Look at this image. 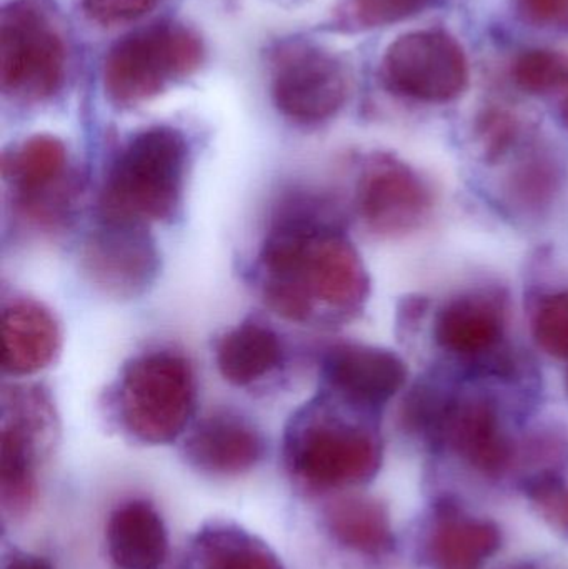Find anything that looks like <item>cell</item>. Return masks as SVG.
<instances>
[{"instance_id":"1","label":"cell","mask_w":568,"mask_h":569,"mask_svg":"<svg viewBox=\"0 0 568 569\" xmlns=\"http://www.w3.org/2000/svg\"><path fill=\"white\" fill-rule=\"evenodd\" d=\"M253 283L273 313L302 327L352 320L370 291L369 273L336 207L307 189L290 190L273 209Z\"/></svg>"},{"instance_id":"2","label":"cell","mask_w":568,"mask_h":569,"mask_svg":"<svg viewBox=\"0 0 568 569\" xmlns=\"http://www.w3.org/2000/svg\"><path fill=\"white\" fill-rule=\"evenodd\" d=\"M190 147L179 129L153 126L133 133L113 157L99 196V219L172 222L189 173Z\"/></svg>"},{"instance_id":"3","label":"cell","mask_w":568,"mask_h":569,"mask_svg":"<svg viewBox=\"0 0 568 569\" xmlns=\"http://www.w3.org/2000/svg\"><path fill=\"white\" fill-rule=\"evenodd\" d=\"M343 408V401L322 390L287 423L283 463L306 490L352 487L379 470V440L369 428L349 420Z\"/></svg>"},{"instance_id":"4","label":"cell","mask_w":568,"mask_h":569,"mask_svg":"<svg viewBox=\"0 0 568 569\" xmlns=\"http://www.w3.org/2000/svg\"><path fill=\"white\" fill-rule=\"evenodd\" d=\"M196 408V370L186 355L172 348L130 358L113 387L117 423L143 445L176 441L189 427Z\"/></svg>"},{"instance_id":"5","label":"cell","mask_w":568,"mask_h":569,"mask_svg":"<svg viewBox=\"0 0 568 569\" xmlns=\"http://www.w3.org/2000/svg\"><path fill=\"white\" fill-rule=\"evenodd\" d=\"M202 59V40L192 29L156 23L113 43L103 60V89L117 107L140 106L192 76Z\"/></svg>"},{"instance_id":"6","label":"cell","mask_w":568,"mask_h":569,"mask_svg":"<svg viewBox=\"0 0 568 569\" xmlns=\"http://www.w3.org/2000/svg\"><path fill=\"white\" fill-rule=\"evenodd\" d=\"M67 50L47 0H12L0 12V89L23 103L43 102L66 79Z\"/></svg>"},{"instance_id":"7","label":"cell","mask_w":568,"mask_h":569,"mask_svg":"<svg viewBox=\"0 0 568 569\" xmlns=\"http://www.w3.org/2000/svg\"><path fill=\"white\" fill-rule=\"evenodd\" d=\"M0 173L16 216L37 232L69 226L79 197V177L66 143L37 133L3 150Z\"/></svg>"},{"instance_id":"8","label":"cell","mask_w":568,"mask_h":569,"mask_svg":"<svg viewBox=\"0 0 568 569\" xmlns=\"http://www.w3.org/2000/svg\"><path fill=\"white\" fill-rule=\"evenodd\" d=\"M380 82L402 99L446 103L467 89L469 62L449 33L416 30L390 43L380 63Z\"/></svg>"},{"instance_id":"9","label":"cell","mask_w":568,"mask_h":569,"mask_svg":"<svg viewBox=\"0 0 568 569\" xmlns=\"http://www.w3.org/2000/svg\"><path fill=\"white\" fill-rule=\"evenodd\" d=\"M57 430L50 395L36 385H12L2 393L0 488L3 507L22 510L36 493V470Z\"/></svg>"},{"instance_id":"10","label":"cell","mask_w":568,"mask_h":569,"mask_svg":"<svg viewBox=\"0 0 568 569\" xmlns=\"http://www.w3.org/2000/svg\"><path fill=\"white\" fill-rule=\"evenodd\" d=\"M80 270L99 293L132 300L146 293L160 272V253L149 227L97 220L79 253Z\"/></svg>"},{"instance_id":"11","label":"cell","mask_w":568,"mask_h":569,"mask_svg":"<svg viewBox=\"0 0 568 569\" xmlns=\"http://www.w3.org/2000/svg\"><path fill=\"white\" fill-rule=\"evenodd\" d=\"M349 93L340 60L310 43H289L276 53L272 100L299 126H320L342 110Z\"/></svg>"},{"instance_id":"12","label":"cell","mask_w":568,"mask_h":569,"mask_svg":"<svg viewBox=\"0 0 568 569\" xmlns=\"http://www.w3.org/2000/svg\"><path fill=\"white\" fill-rule=\"evenodd\" d=\"M434 196L426 180L397 157H367L356 187V209L369 232L397 239L420 229L432 212Z\"/></svg>"},{"instance_id":"13","label":"cell","mask_w":568,"mask_h":569,"mask_svg":"<svg viewBox=\"0 0 568 569\" xmlns=\"http://www.w3.org/2000/svg\"><path fill=\"white\" fill-rule=\"evenodd\" d=\"M322 390L357 410H376L392 400L407 381L402 358L386 348L339 343L320 363Z\"/></svg>"},{"instance_id":"14","label":"cell","mask_w":568,"mask_h":569,"mask_svg":"<svg viewBox=\"0 0 568 569\" xmlns=\"http://www.w3.org/2000/svg\"><path fill=\"white\" fill-rule=\"evenodd\" d=\"M262 431L242 415L230 410L212 411L187 437V463L209 477H240L249 473L266 457Z\"/></svg>"},{"instance_id":"15","label":"cell","mask_w":568,"mask_h":569,"mask_svg":"<svg viewBox=\"0 0 568 569\" xmlns=\"http://www.w3.org/2000/svg\"><path fill=\"white\" fill-rule=\"evenodd\" d=\"M432 438L486 475L502 473L512 458L497 408L486 398H450Z\"/></svg>"},{"instance_id":"16","label":"cell","mask_w":568,"mask_h":569,"mask_svg":"<svg viewBox=\"0 0 568 569\" xmlns=\"http://www.w3.org/2000/svg\"><path fill=\"white\" fill-rule=\"evenodd\" d=\"M2 370L26 378L49 368L62 348V330L53 311L30 297H13L3 303Z\"/></svg>"},{"instance_id":"17","label":"cell","mask_w":568,"mask_h":569,"mask_svg":"<svg viewBox=\"0 0 568 569\" xmlns=\"http://www.w3.org/2000/svg\"><path fill=\"white\" fill-rule=\"evenodd\" d=\"M107 551L113 569H162L169 538L159 511L146 500H130L110 513Z\"/></svg>"},{"instance_id":"18","label":"cell","mask_w":568,"mask_h":569,"mask_svg":"<svg viewBox=\"0 0 568 569\" xmlns=\"http://www.w3.org/2000/svg\"><path fill=\"white\" fill-rule=\"evenodd\" d=\"M286 361L282 338L270 325L249 318L222 335L216 363L223 380L249 388L276 375Z\"/></svg>"},{"instance_id":"19","label":"cell","mask_w":568,"mask_h":569,"mask_svg":"<svg viewBox=\"0 0 568 569\" xmlns=\"http://www.w3.org/2000/svg\"><path fill=\"white\" fill-rule=\"evenodd\" d=\"M506 311L497 298L467 293L452 298L437 315L436 341L450 353L482 355L492 350L504 335Z\"/></svg>"},{"instance_id":"20","label":"cell","mask_w":568,"mask_h":569,"mask_svg":"<svg viewBox=\"0 0 568 569\" xmlns=\"http://www.w3.org/2000/svg\"><path fill=\"white\" fill-rule=\"evenodd\" d=\"M439 517L429 543L434 569H482L499 550L500 531L490 521L462 518L449 503L439 508Z\"/></svg>"},{"instance_id":"21","label":"cell","mask_w":568,"mask_h":569,"mask_svg":"<svg viewBox=\"0 0 568 569\" xmlns=\"http://www.w3.org/2000/svg\"><path fill=\"white\" fill-rule=\"evenodd\" d=\"M183 569H283L277 555L242 528L210 523L190 545Z\"/></svg>"},{"instance_id":"22","label":"cell","mask_w":568,"mask_h":569,"mask_svg":"<svg viewBox=\"0 0 568 569\" xmlns=\"http://www.w3.org/2000/svg\"><path fill=\"white\" fill-rule=\"evenodd\" d=\"M327 530L343 547L363 555H383L392 548L386 508L366 497H349L330 505L326 511Z\"/></svg>"},{"instance_id":"23","label":"cell","mask_w":568,"mask_h":569,"mask_svg":"<svg viewBox=\"0 0 568 569\" xmlns=\"http://www.w3.org/2000/svg\"><path fill=\"white\" fill-rule=\"evenodd\" d=\"M560 189V170L549 156L530 153L520 160L504 183L507 203L527 219H540L556 202Z\"/></svg>"},{"instance_id":"24","label":"cell","mask_w":568,"mask_h":569,"mask_svg":"<svg viewBox=\"0 0 568 569\" xmlns=\"http://www.w3.org/2000/svg\"><path fill=\"white\" fill-rule=\"evenodd\" d=\"M432 0H342L337 23L346 30H370L402 22L422 12Z\"/></svg>"},{"instance_id":"25","label":"cell","mask_w":568,"mask_h":569,"mask_svg":"<svg viewBox=\"0 0 568 569\" xmlns=\"http://www.w3.org/2000/svg\"><path fill=\"white\" fill-rule=\"evenodd\" d=\"M512 77L526 92H556L568 86V59L554 50H526L514 62Z\"/></svg>"},{"instance_id":"26","label":"cell","mask_w":568,"mask_h":569,"mask_svg":"<svg viewBox=\"0 0 568 569\" xmlns=\"http://www.w3.org/2000/svg\"><path fill=\"white\" fill-rule=\"evenodd\" d=\"M534 338L552 357L568 360V291L544 297L532 318Z\"/></svg>"},{"instance_id":"27","label":"cell","mask_w":568,"mask_h":569,"mask_svg":"<svg viewBox=\"0 0 568 569\" xmlns=\"http://www.w3.org/2000/svg\"><path fill=\"white\" fill-rule=\"evenodd\" d=\"M520 126L516 116L504 109H487L476 122V139L487 162L504 159L519 139Z\"/></svg>"},{"instance_id":"28","label":"cell","mask_w":568,"mask_h":569,"mask_svg":"<svg viewBox=\"0 0 568 569\" xmlns=\"http://www.w3.org/2000/svg\"><path fill=\"white\" fill-rule=\"evenodd\" d=\"M159 0H83V10L93 22L102 26L133 22L146 16Z\"/></svg>"},{"instance_id":"29","label":"cell","mask_w":568,"mask_h":569,"mask_svg":"<svg viewBox=\"0 0 568 569\" xmlns=\"http://www.w3.org/2000/svg\"><path fill=\"white\" fill-rule=\"evenodd\" d=\"M527 22L546 29H568V0H519Z\"/></svg>"},{"instance_id":"30","label":"cell","mask_w":568,"mask_h":569,"mask_svg":"<svg viewBox=\"0 0 568 569\" xmlns=\"http://www.w3.org/2000/svg\"><path fill=\"white\" fill-rule=\"evenodd\" d=\"M544 515L560 530L568 531V488L566 485L554 491L549 498L539 503Z\"/></svg>"},{"instance_id":"31","label":"cell","mask_w":568,"mask_h":569,"mask_svg":"<svg viewBox=\"0 0 568 569\" xmlns=\"http://www.w3.org/2000/svg\"><path fill=\"white\" fill-rule=\"evenodd\" d=\"M3 569H53L49 561L32 555H19L13 557Z\"/></svg>"},{"instance_id":"32","label":"cell","mask_w":568,"mask_h":569,"mask_svg":"<svg viewBox=\"0 0 568 569\" xmlns=\"http://www.w3.org/2000/svg\"><path fill=\"white\" fill-rule=\"evenodd\" d=\"M562 116L564 120H566V126L568 127V92L566 96V100H564Z\"/></svg>"},{"instance_id":"33","label":"cell","mask_w":568,"mask_h":569,"mask_svg":"<svg viewBox=\"0 0 568 569\" xmlns=\"http://www.w3.org/2000/svg\"><path fill=\"white\" fill-rule=\"evenodd\" d=\"M567 391H568V373H567Z\"/></svg>"}]
</instances>
